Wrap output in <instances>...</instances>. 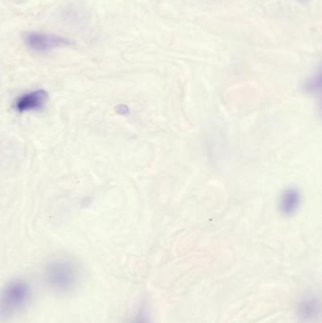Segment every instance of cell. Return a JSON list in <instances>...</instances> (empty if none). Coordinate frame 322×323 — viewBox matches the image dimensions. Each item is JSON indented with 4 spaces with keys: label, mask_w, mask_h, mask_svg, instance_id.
I'll use <instances>...</instances> for the list:
<instances>
[{
    "label": "cell",
    "mask_w": 322,
    "mask_h": 323,
    "mask_svg": "<svg viewBox=\"0 0 322 323\" xmlns=\"http://www.w3.org/2000/svg\"><path fill=\"white\" fill-rule=\"evenodd\" d=\"M130 323H151V322L148 317V313L146 312V310L142 309L135 315L134 319Z\"/></svg>",
    "instance_id": "cell-7"
},
{
    "label": "cell",
    "mask_w": 322,
    "mask_h": 323,
    "mask_svg": "<svg viewBox=\"0 0 322 323\" xmlns=\"http://www.w3.org/2000/svg\"><path fill=\"white\" fill-rule=\"evenodd\" d=\"M44 279L47 287L55 293L68 294L78 286L81 275L74 262L68 259H57L46 266Z\"/></svg>",
    "instance_id": "cell-2"
},
{
    "label": "cell",
    "mask_w": 322,
    "mask_h": 323,
    "mask_svg": "<svg viewBox=\"0 0 322 323\" xmlns=\"http://www.w3.org/2000/svg\"><path fill=\"white\" fill-rule=\"evenodd\" d=\"M48 95L45 90H36L29 92L20 96L15 99L14 108L19 113H25L29 111H36L42 109L47 102Z\"/></svg>",
    "instance_id": "cell-3"
},
{
    "label": "cell",
    "mask_w": 322,
    "mask_h": 323,
    "mask_svg": "<svg viewBox=\"0 0 322 323\" xmlns=\"http://www.w3.org/2000/svg\"><path fill=\"white\" fill-rule=\"evenodd\" d=\"M299 199V196L296 190L294 189L288 190L282 197V204H281L282 212L284 214L293 213L298 207Z\"/></svg>",
    "instance_id": "cell-6"
},
{
    "label": "cell",
    "mask_w": 322,
    "mask_h": 323,
    "mask_svg": "<svg viewBox=\"0 0 322 323\" xmlns=\"http://www.w3.org/2000/svg\"><path fill=\"white\" fill-rule=\"evenodd\" d=\"M32 296L30 284L14 279L0 289V322L5 323L20 315L29 304Z\"/></svg>",
    "instance_id": "cell-1"
},
{
    "label": "cell",
    "mask_w": 322,
    "mask_h": 323,
    "mask_svg": "<svg viewBox=\"0 0 322 323\" xmlns=\"http://www.w3.org/2000/svg\"><path fill=\"white\" fill-rule=\"evenodd\" d=\"M298 1H300V2H303V1H307V0H298Z\"/></svg>",
    "instance_id": "cell-8"
},
{
    "label": "cell",
    "mask_w": 322,
    "mask_h": 323,
    "mask_svg": "<svg viewBox=\"0 0 322 323\" xmlns=\"http://www.w3.org/2000/svg\"><path fill=\"white\" fill-rule=\"evenodd\" d=\"M27 46L35 51H46L54 48L68 45L69 41L64 37L32 32L26 36Z\"/></svg>",
    "instance_id": "cell-4"
},
{
    "label": "cell",
    "mask_w": 322,
    "mask_h": 323,
    "mask_svg": "<svg viewBox=\"0 0 322 323\" xmlns=\"http://www.w3.org/2000/svg\"><path fill=\"white\" fill-rule=\"evenodd\" d=\"M320 312V304L317 298L309 295L303 298L298 308L299 318L302 321L310 322L318 317Z\"/></svg>",
    "instance_id": "cell-5"
}]
</instances>
